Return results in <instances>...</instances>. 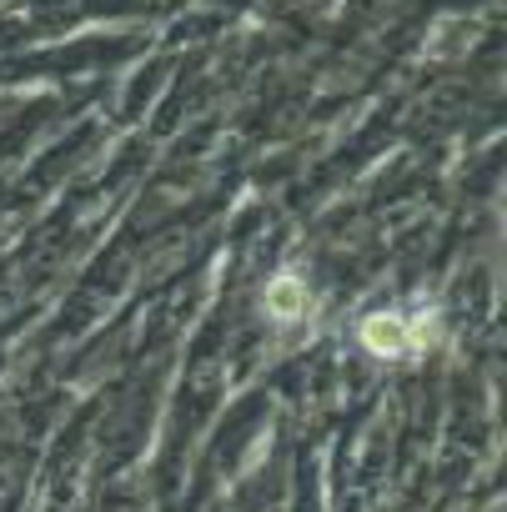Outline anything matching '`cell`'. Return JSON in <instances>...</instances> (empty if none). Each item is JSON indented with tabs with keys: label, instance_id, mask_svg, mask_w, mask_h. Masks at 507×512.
I'll return each instance as SVG.
<instances>
[{
	"label": "cell",
	"instance_id": "cell-1",
	"mask_svg": "<svg viewBox=\"0 0 507 512\" xmlns=\"http://www.w3.org/2000/svg\"><path fill=\"white\" fill-rule=\"evenodd\" d=\"M352 342H357L362 357H372V362H382V367L422 362L407 307H372V312H362L357 327H352Z\"/></svg>",
	"mask_w": 507,
	"mask_h": 512
},
{
	"label": "cell",
	"instance_id": "cell-2",
	"mask_svg": "<svg viewBox=\"0 0 507 512\" xmlns=\"http://www.w3.org/2000/svg\"><path fill=\"white\" fill-rule=\"evenodd\" d=\"M257 312H262V322H272V327H282V332L302 327V322L312 317V282H307L297 267H277V272L262 282V292H257Z\"/></svg>",
	"mask_w": 507,
	"mask_h": 512
}]
</instances>
